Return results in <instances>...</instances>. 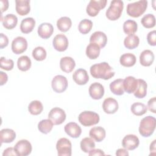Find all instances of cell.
Returning a JSON list of instances; mask_svg holds the SVG:
<instances>
[{
    "instance_id": "cell-49",
    "label": "cell",
    "mask_w": 156,
    "mask_h": 156,
    "mask_svg": "<svg viewBox=\"0 0 156 156\" xmlns=\"http://www.w3.org/2000/svg\"><path fill=\"white\" fill-rule=\"evenodd\" d=\"M0 85H4L8 80V76L6 73L0 71Z\"/></svg>"
},
{
    "instance_id": "cell-41",
    "label": "cell",
    "mask_w": 156,
    "mask_h": 156,
    "mask_svg": "<svg viewBox=\"0 0 156 156\" xmlns=\"http://www.w3.org/2000/svg\"><path fill=\"white\" fill-rule=\"evenodd\" d=\"M93 27V22L88 19H84L80 21L78 26L79 32L82 34L89 33Z\"/></svg>"
},
{
    "instance_id": "cell-14",
    "label": "cell",
    "mask_w": 156,
    "mask_h": 156,
    "mask_svg": "<svg viewBox=\"0 0 156 156\" xmlns=\"http://www.w3.org/2000/svg\"><path fill=\"white\" fill-rule=\"evenodd\" d=\"M88 91L91 98L95 100L101 99L104 95V88L102 84L98 82H94L91 84Z\"/></svg>"
},
{
    "instance_id": "cell-47",
    "label": "cell",
    "mask_w": 156,
    "mask_h": 156,
    "mask_svg": "<svg viewBox=\"0 0 156 156\" xmlns=\"http://www.w3.org/2000/svg\"><path fill=\"white\" fill-rule=\"evenodd\" d=\"M3 156H7V155H17L15 150L14 147H8L5 149L3 153H2Z\"/></svg>"
},
{
    "instance_id": "cell-33",
    "label": "cell",
    "mask_w": 156,
    "mask_h": 156,
    "mask_svg": "<svg viewBox=\"0 0 156 156\" xmlns=\"http://www.w3.org/2000/svg\"><path fill=\"white\" fill-rule=\"evenodd\" d=\"M72 26L71 20L67 16H63L60 18L57 21V28L61 32H65L69 30Z\"/></svg>"
},
{
    "instance_id": "cell-11",
    "label": "cell",
    "mask_w": 156,
    "mask_h": 156,
    "mask_svg": "<svg viewBox=\"0 0 156 156\" xmlns=\"http://www.w3.org/2000/svg\"><path fill=\"white\" fill-rule=\"evenodd\" d=\"M27 48V42L25 38L17 37L12 42V50L15 54H20L26 51Z\"/></svg>"
},
{
    "instance_id": "cell-38",
    "label": "cell",
    "mask_w": 156,
    "mask_h": 156,
    "mask_svg": "<svg viewBox=\"0 0 156 156\" xmlns=\"http://www.w3.org/2000/svg\"><path fill=\"white\" fill-rule=\"evenodd\" d=\"M130 110L135 115L141 116L147 112V107L143 103L135 102L131 105Z\"/></svg>"
},
{
    "instance_id": "cell-32",
    "label": "cell",
    "mask_w": 156,
    "mask_h": 156,
    "mask_svg": "<svg viewBox=\"0 0 156 156\" xmlns=\"http://www.w3.org/2000/svg\"><path fill=\"white\" fill-rule=\"evenodd\" d=\"M140 43V38L137 35L134 34L129 35L124 38V46L129 49H133L138 47Z\"/></svg>"
},
{
    "instance_id": "cell-27",
    "label": "cell",
    "mask_w": 156,
    "mask_h": 156,
    "mask_svg": "<svg viewBox=\"0 0 156 156\" xmlns=\"http://www.w3.org/2000/svg\"><path fill=\"white\" fill-rule=\"evenodd\" d=\"M3 26L7 29H12L15 28L18 23V18L16 15L10 13L6 15L1 19Z\"/></svg>"
},
{
    "instance_id": "cell-19",
    "label": "cell",
    "mask_w": 156,
    "mask_h": 156,
    "mask_svg": "<svg viewBox=\"0 0 156 156\" xmlns=\"http://www.w3.org/2000/svg\"><path fill=\"white\" fill-rule=\"evenodd\" d=\"M54 32V27L51 23H43L38 27V34L43 39H47L51 37Z\"/></svg>"
},
{
    "instance_id": "cell-35",
    "label": "cell",
    "mask_w": 156,
    "mask_h": 156,
    "mask_svg": "<svg viewBox=\"0 0 156 156\" xmlns=\"http://www.w3.org/2000/svg\"><path fill=\"white\" fill-rule=\"evenodd\" d=\"M31 60L27 55H23L18 58L17 66L20 70L22 71H28L31 67Z\"/></svg>"
},
{
    "instance_id": "cell-45",
    "label": "cell",
    "mask_w": 156,
    "mask_h": 156,
    "mask_svg": "<svg viewBox=\"0 0 156 156\" xmlns=\"http://www.w3.org/2000/svg\"><path fill=\"white\" fill-rule=\"evenodd\" d=\"M155 106H156V98L155 97H153L149 100L147 102V107L149 108V111H151L154 113H156Z\"/></svg>"
},
{
    "instance_id": "cell-46",
    "label": "cell",
    "mask_w": 156,
    "mask_h": 156,
    "mask_svg": "<svg viewBox=\"0 0 156 156\" xmlns=\"http://www.w3.org/2000/svg\"><path fill=\"white\" fill-rule=\"evenodd\" d=\"M9 44L8 37L4 34H0V48L3 49L7 46Z\"/></svg>"
},
{
    "instance_id": "cell-10",
    "label": "cell",
    "mask_w": 156,
    "mask_h": 156,
    "mask_svg": "<svg viewBox=\"0 0 156 156\" xmlns=\"http://www.w3.org/2000/svg\"><path fill=\"white\" fill-rule=\"evenodd\" d=\"M15 152L18 156H27L32 152V145L27 140L18 141L14 146Z\"/></svg>"
},
{
    "instance_id": "cell-28",
    "label": "cell",
    "mask_w": 156,
    "mask_h": 156,
    "mask_svg": "<svg viewBox=\"0 0 156 156\" xmlns=\"http://www.w3.org/2000/svg\"><path fill=\"white\" fill-rule=\"evenodd\" d=\"M110 91L115 95L121 96L124 93L123 88V79H118L113 81L110 84Z\"/></svg>"
},
{
    "instance_id": "cell-21",
    "label": "cell",
    "mask_w": 156,
    "mask_h": 156,
    "mask_svg": "<svg viewBox=\"0 0 156 156\" xmlns=\"http://www.w3.org/2000/svg\"><path fill=\"white\" fill-rule=\"evenodd\" d=\"M76 63L74 60L70 57H64L60 59V67L62 71L66 73H69L75 68Z\"/></svg>"
},
{
    "instance_id": "cell-3",
    "label": "cell",
    "mask_w": 156,
    "mask_h": 156,
    "mask_svg": "<svg viewBox=\"0 0 156 156\" xmlns=\"http://www.w3.org/2000/svg\"><path fill=\"white\" fill-rule=\"evenodd\" d=\"M147 7V1H139L132 3H129L127 5L126 11L129 16L133 18H138L144 13Z\"/></svg>"
},
{
    "instance_id": "cell-20",
    "label": "cell",
    "mask_w": 156,
    "mask_h": 156,
    "mask_svg": "<svg viewBox=\"0 0 156 156\" xmlns=\"http://www.w3.org/2000/svg\"><path fill=\"white\" fill-rule=\"evenodd\" d=\"M138 86V79L133 76H127L123 80L124 90L129 94L133 93Z\"/></svg>"
},
{
    "instance_id": "cell-29",
    "label": "cell",
    "mask_w": 156,
    "mask_h": 156,
    "mask_svg": "<svg viewBox=\"0 0 156 156\" xmlns=\"http://www.w3.org/2000/svg\"><path fill=\"white\" fill-rule=\"evenodd\" d=\"M147 85L146 81L143 79H138V86L133 93L134 96L139 99H142L146 96Z\"/></svg>"
},
{
    "instance_id": "cell-13",
    "label": "cell",
    "mask_w": 156,
    "mask_h": 156,
    "mask_svg": "<svg viewBox=\"0 0 156 156\" xmlns=\"http://www.w3.org/2000/svg\"><path fill=\"white\" fill-rule=\"evenodd\" d=\"M140 144L138 138L133 134L126 135L122 140V146L123 147L129 151H132L138 147Z\"/></svg>"
},
{
    "instance_id": "cell-9",
    "label": "cell",
    "mask_w": 156,
    "mask_h": 156,
    "mask_svg": "<svg viewBox=\"0 0 156 156\" xmlns=\"http://www.w3.org/2000/svg\"><path fill=\"white\" fill-rule=\"evenodd\" d=\"M52 90L58 93L65 91L68 87V80L66 78L62 75H57L52 80L51 82Z\"/></svg>"
},
{
    "instance_id": "cell-40",
    "label": "cell",
    "mask_w": 156,
    "mask_h": 156,
    "mask_svg": "<svg viewBox=\"0 0 156 156\" xmlns=\"http://www.w3.org/2000/svg\"><path fill=\"white\" fill-rule=\"evenodd\" d=\"M141 24L146 28H152L155 26V18L153 14L145 15L141 20Z\"/></svg>"
},
{
    "instance_id": "cell-50",
    "label": "cell",
    "mask_w": 156,
    "mask_h": 156,
    "mask_svg": "<svg viewBox=\"0 0 156 156\" xmlns=\"http://www.w3.org/2000/svg\"><path fill=\"white\" fill-rule=\"evenodd\" d=\"M116 155L117 156H128L129 152L126 149H118L116 152Z\"/></svg>"
},
{
    "instance_id": "cell-12",
    "label": "cell",
    "mask_w": 156,
    "mask_h": 156,
    "mask_svg": "<svg viewBox=\"0 0 156 156\" xmlns=\"http://www.w3.org/2000/svg\"><path fill=\"white\" fill-rule=\"evenodd\" d=\"M68 40L64 34H57L52 41V44L54 49L59 52L65 51L68 46Z\"/></svg>"
},
{
    "instance_id": "cell-34",
    "label": "cell",
    "mask_w": 156,
    "mask_h": 156,
    "mask_svg": "<svg viewBox=\"0 0 156 156\" xmlns=\"http://www.w3.org/2000/svg\"><path fill=\"white\" fill-rule=\"evenodd\" d=\"M138 25L136 21L132 20L126 21L123 24V30L126 34L133 35L137 31Z\"/></svg>"
},
{
    "instance_id": "cell-2",
    "label": "cell",
    "mask_w": 156,
    "mask_h": 156,
    "mask_svg": "<svg viewBox=\"0 0 156 156\" xmlns=\"http://www.w3.org/2000/svg\"><path fill=\"white\" fill-rule=\"evenodd\" d=\"M156 126L155 118L152 116H147L143 118L140 123L139 132L144 137H149L154 133Z\"/></svg>"
},
{
    "instance_id": "cell-26",
    "label": "cell",
    "mask_w": 156,
    "mask_h": 156,
    "mask_svg": "<svg viewBox=\"0 0 156 156\" xmlns=\"http://www.w3.org/2000/svg\"><path fill=\"white\" fill-rule=\"evenodd\" d=\"M35 26V21L33 18H26L21 22L20 30L23 34H29L33 30Z\"/></svg>"
},
{
    "instance_id": "cell-17",
    "label": "cell",
    "mask_w": 156,
    "mask_h": 156,
    "mask_svg": "<svg viewBox=\"0 0 156 156\" xmlns=\"http://www.w3.org/2000/svg\"><path fill=\"white\" fill-rule=\"evenodd\" d=\"M74 81L79 85H85L89 80V76L87 71L83 69L79 68L77 69L73 74Z\"/></svg>"
},
{
    "instance_id": "cell-37",
    "label": "cell",
    "mask_w": 156,
    "mask_h": 156,
    "mask_svg": "<svg viewBox=\"0 0 156 156\" xmlns=\"http://www.w3.org/2000/svg\"><path fill=\"white\" fill-rule=\"evenodd\" d=\"M43 110L42 103L37 100L32 101L28 106V110L30 114L33 115H38L40 114Z\"/></svg>"
},
{
    "instance_id": "cell-6",
    "label": "cell",
    "mask_w": 156,
    "mask_h": 156,
    "mask_svg": "<svg viewBox=\"0 0 156 156\" xmlns=\"http://www.w3.org/2000/svg\"><path fill=\"white\" fill-rule=\"evenodd\" d=\"M57 154L59 156H71L72 153V145L71 141L66 138H61L56 144Z\"/></svg>"
},
{
    "instance_id": "cell-31",
    "label": "cell",
    "mask_w": 156,
    "mask_h": 156,
    "mask_svg": "<svg viewBox=\"0 0 156 156\" xmlns=\"http://www.w3.org/2000/svg\"><path fill=\"white\" fill-rule=\"evenodd\" d=\"M101 48L96 43H90L86 48V55L90 59L97 58L100 54Z\"/></svg>"
},
{
    "instance_id": "cell-30",
    "label": "cell",
    "mask_w": 156,
    "mask_h": 156,
    "mask_svg": "<svg viewBox=\"0 0 156 156\" xmlns=\"http://www.w3.org/2000/svg\"><path fill=\"white\" fill-rule=\"evenodd\" d=\"M136 57L132 53H126L122 54L119 58L121 65L125 67H131L136 63Z\"/></svg>"
},
{
    "instance_id": "cell-51",
    "label": "cell",
    "mask_w": 156,
    "mask_h": 156,
    "mask_svg": "<svg viewBox=\"0 0 156 156\" xmlns=\"http://www.w3.org/2000/svg\"><path fill=\"white\" fill-rule=\"evenodd\" d=\"M8 7H9V1L7 0H1V12L3 13L4 11H6Z\"/></svg>"
},
{
    "instance_id": "cell-16",
    "label": "cell",
    "mask_w": 156,
    "mask_h": 156,
    "mask_svg": "<svg viewBox=\"0 0 156 156\" xmlns=\"http://www.w3.org/2000/svg\"><path fill=\"white\" fill-rule=\"evenodd\" d=\"M64 129L66 133L73 138L79 137L82 133L81 127L77 123L74 122H70L66 124L65 126Z\"/></svg>"
},
{
    "instance_id": "cell-48",
    "label": "cell",
    "mask_w": 156,
    "mask_h": 156,
    "mask_svg": "<svg viewBox=\"0 0 156 156\" xmlns=\"http://www.w3.org/2000/svg\"><path fill=\"white\" fill-rule=\"evenodd\" d=\"M88 155L90 156H92V155H104L105 153L101 149H93L88 152Z\"/></svg>"
},
{
    "instance_id": "cell-42",
    "label": "cell",
    "mask_w": 156,
    "mask_h": 156,
    "mask_svg": "<svg viewBox=\"0 0 156 156\" xmlns=\"http://www.w3.org/2000/svg\"><path fill=\"white\" fill-rule=\"evenodd\" d=\"M46 51L41 46L36 47L32 51V57L37 61H42L46 57Z\"/></svg>"
},
{
    "instance_id": "cell-44",
    "label": "cell",
    "mask_w": 156,
    "mask_h": 156,
    "mask_svg": "<svg viewBox=\"0 0 156 156\" xmlns=\"http://www.w3.org/2000/svg\"><path fill=\"white\" fill-rule=\"evenodd\" d=\"M147 41L151 46H154L156 45V31L155 30L148 33L147 35Z\"/></svg>"
},
{
    "instance_id": "cell-18",
    "label": "cell",
    "mask_w": 156,
    "mask_h": 156,
    "mask_svg": "<svg viewBox=\"0 0 156 156\" xmlns=\"http://www.w3.org/2000/svg\"><path fill=\"white\" fill-rule=\"evenodd\" d=\"M90 42L96 43L100 47V48H103L107 44V37L104 32L101 31H96L91 35Z\"/></svg>"
},
{
    "instance_id": "cell-15",
    "label": "cell",
    "mask_w": 156,
    "mask_h": 156,
    "mask_svg": "<svg viewBox=\"0 0 156 156\" xmlns=\"http://www.w3.org/2000/svg\"><path fill=\"white\" fill-rule=\"evenodd\" d=\"M118 101L112 98H107L104 99L102 104V108L107 114H113L118 110Z\"/></svg>"
},
{
    "instance_id": "cell-43",
    "label": "cell",
    "mask_w": 156,
    "mask_h": 156,
    "mask_svg": "<svg viewBox=\"0 0 156 156\" xmlns=\"http://www.w3.org/2000/svg\"><path fill=\"white\" fill-rule=\"evenodd\" d=\"M14 62L12 59H6L4 57H1L0 59L1 68L6 71H10L13 68Z\"/></svg>"
},
{
    "instance_id": "cell-24",
    "label": "cell",
    "mask_w": 156,
    "mask_h": 156,
    "mask_svg": "<svg viewBox=\"0 0 156 156\" xmlns=\"http://www.w3.org/2000/svg\"><path fill=\"white\" fill-rule=\"evenodd\" d=\"M90 136L97 142L102 141L105 137V129L101 126H97L91 128L89 132Z\"/></svg>"
},
{
    "instance_id": "cell-8",
    "label": "cell",
    "mask_w": 156,
    "mask_h": 156,
    "mask_svg": "<svg viewBox=\"0 0 156 156\" xmlns=\"http://www.w3.org/2000/svg\"><path fill=\"white\" fill-rule=\"evenodd\" d=\"M48 119L52 121L54 125H60L66 119V113L63 109L54 107L49 112Z\"/></svg>"
},
{
    "instance_id": "cell-22",
    "label": "cell",
    "mask_w": 156,
    "mask_h": 156,
    "mask_svg": "<svg viewBox=\"0 0 156 156\" xmlns=\"http://www.w3.org/2000/svg\"><path fill=\"white\" fill-rule=\"evenodd\" d=\"M15 9L16 12L21 16L26 15L30 10V1L29 0H16Z\"/></svg>"
},
{
    "instance_id": "cell-1",
    "label": "cell",
    "mask_w": 156,
    "mask_h": 156,
    "mask_svg": "<svg viewBox=\"0 0 156 156\" xmlns=\"http://www.w3.org/2000/svg\"><path fill=\"white\" fill-rule=\"evenodd\" d=\"M91 75L95 79L108 80L115 76V71L107 62L94 64L90 67Z\"/></svg>"
},
{
    "instance_id": "cell-7",
    "label": "cell",
    "mask_w": 156,
    "mask_h": 156,
    "mask_svg": "<svg viewBox=\"0 0 156 156\" xmlns=\"http://www.w3.org/2000/svg\"><path fill=\"white\" fill-rule=\"evenodd\" d=\"M107 0H91L87 6V13L90 16H96L101 9L105 8Z\"/></svg>"
},
{
    "instance_id": "cell-39",
    "label": "cell",
    "mask_w": 156,
    "mask_h": 156,
    "mask_svg": "<svg viewBox=\"0 0 156 156\" xmlns=\"http://www.w3.org/2000/svg\"><path fill=\"white\" fill-rule=\"evenodd\" d=\"M80 146L81 150L85 152L88 153L91 150L94 149L95 143L93 141V139L89 137H86L83 138L80 143Z\"/></svg>"
},
{
    "instance_id": "cell-36",
    "label": "cell",
    "mask_w": 156,
    "mask_h": 156,
    "mask_svg": "<svg viewBox=\"0 0 156 156\" xmlns=\"http://www.w3.org/2000/svg\"><path fill=\"white\" fill-rule=\"evenodd\" d=\"M54 124L49 119H45L40 121L38 124V129L40 132L44 134L49 133L52 129Z\"/></svg>"
},
{
    "instance_id": "cell-5",
    "label": "cell",
    "mask_w": 156,
    "mask_h": 156,
    "mask_svg": "<svg viewBox=\"0 0 156 156\" xmlns=\"http://www.w3.org/2000/svg\"><path fill=\"white\" fill-rule=\"evenodd\" d=\"M80 123L84 126H91L99 122V116L98 113L91 111H84L80 113L78 117Z\"/></svg>"
},
{
    "instance_id": "cell-23",
    "label": "cell",
    "mask_w": 156,
    "mask_h": 156,
    "mask_svg": "<svg viewBox=\"0 0 156 156\" xmlns=\"http://www.w3.org/2000/svg\"><path fill=\"white\" fill-rule=\"evenodd\" d=\"M154 54L152 51L149 49L144 50L140 55V62L144 66H151L154 61Z\"/></svg>"
},
{
    "instance_id": "cell-4",
    "label": "cell",
    "mask_w": 156,
    "mask_h": 156,
    "mask_svg": "<svg viewBox=\"0 0 156 156\" xmlns=\"http://www.w3.org/2000/svg\"><path fill=\"white\" fill-rule=\"evenodd\" d=\"M124 8V2L121 0H113L106 11L107 18L111 21L117 20L120 18Z\"/></svg>"
},
{
    "instance_id": "cell-52",
    "label": "cell",
    "mask_w": 156,
    "mask_h": 156,
    "mask_svg": "<svg viewBox=\"0 0 156 156\" xmlns=\"http://www.w3.org/2000/svg\"><path fill=\"white\" fill-rule=\"evenodd\" d=\"M155 141H156V140H154L150 145V151L154 152V153H155Z\"/></svg>"
},
{
    "instance_id": "cell-25",
    "label": "cell",
    "mask_w": 156,
    "mask_h": 156,
    "mask_svg": "<svg viewBox=\"0 0 156 156\" xmlns=\"http://www.w3.org/2000/svg\"><path fill=\"white\" fill-rule=\"evenodd\" d=\"M16 138V133L11 129H3L0 132L1 143H12Z\"/></svg>"
}]
</instances>
